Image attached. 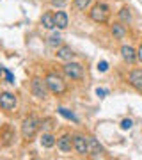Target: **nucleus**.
Returning a JSON list of instances; mask_svg holds the SVG:
<instances>
[{
  "mask_svg": "<svg viewBox=\"0 0 142 160\" xmlns=\"http://www.w3.org/2000/svg\"><path fill=\"white\" fill-rule=\"evenodd\" d=\"M45 80H46V84H48V89H50L53 94H64V92L68 91L66 82H64L57 73H50Z\"/></svg>",
  "mask_w": 142,
  "mask_h": 160,
  "instance_id": "obj_1",
  "label": "nucleus"
},
{
  "mask_svg": "<svg viewBox=\"0 0 142 160\" xmlns=\"http://www.w3.org/2000/svg\"><path fill=\"white\" fill-rule=\"evenodd\" d=\"M39 121L36 119V118H27V119H23V125H22V135H23V139H32L37 133V130H39Z\"/></svg>",
  "mask_w": 142,
  "mask_h": 160,
  "instance_id": "obj_2",
  "label": "nucleus"
},
{
  "mask_svg": "<svg viewBox=\"0 0 142 160\" xmlns=\"http://www.w3.org/2000/svg\"><path fill=\"white\" fill-rule=\"evenodd\" d=\"M30 89H32V94L36 98H39V100H45L48 96V84H46V80H41L39 77H34L32 82H30Z\"/></svg>",
  "mask_w": 142,
  "mask_h": 160,
  "instance_id": "obj_3",
  "label": "nucleus"
},
{
  "mask_svg": "<svg viewBox=\"0 0 142 160\" xmlns=\"http://www.w3.org/2000/svg\"><path fill=\"white\" fill-rule=\"evenodd\" d=\"M108 16H110V11H108V6H105V4H96L91 9V18L96 23H105Z\"/></svg>",
  "mask_w": 142,
  "mask_h": 160,
  "instance_id": "obj_4",
  "label": "nucleus"
},
{
  "mask_svg": "<svg viewBox=\"0 0 142 160\" xmlns=\"http://www.w3.org/2000/svg\"><path fill=\"white\" fill-rule=\"evenodd\" d=\"M64 73H66V77H69V78L80 80L82 77H84V68H82V64L71 62V61H69V62L64 66Z\"/></svg>",
  "mask_w": 142,
  "mask_h": 160,
  "instance_id": "obj_5",
  "label": "nucleus"
},
{
  "mask_svg": "<svg viewBox=\"0 0 142 160\" xmlns=\"http://www.w3.org/2000/svg\"><path fill=\"white\" fill-rule=\"evenodd\" d=\"M16 96L11 92H2L0 94V109L2 110H14L16 109Z\"/></svg>",
  "mask_w": 142,
  "mask_h": 160,
  "instance_id": "obj_6",
  "label": "nucleus"
},
{
  "mask_svg": "<svg viewBox=\"0 0 142 160\" xmlns=\"http://www.w3.org/2000/svg\"><path fill=\"white\" fill-rule=\"evenodd\" d=\"M103 153V146L98 142L94 137H87V155L91 157H100Z\"/></svg>",
  "mask_w": 142,
  "mask_h": 160,
  "instance_id": "obj_7",
  "label": "nucleus"
},
{
  "mask_svg": "<svg viewBox=\"0 0 142 160\" xmlns=\"http://www.w3.org/2000/svg\"><path fill=\"white\" fill-rule=\"evenodd\" d=\"M130 84L135 87L139 92H142V69H133L130 73Z\"/></svg>",
  "mask_w": 142,
  "mask_h": 160,
  "instance_id": "obj_8",
  "label": "nucleus"
},
{
  "mask_svg": "<svg viewBox=\"0 0 142 160\" xmlns=\"http://www.w3.org/2000/svg\"><path fill=\"white\" fill-rule=\"evenodd\" d=\"M73 148L76 149L78 155H87V139L82 137V135H76L73 139Z\"/></svg>",
  "mask_w": 142,
  "mask_h": 160,
  "instance_id": "obj_9",
  "label": "nucleus"
},
{
  "mask_svg": "<svg viewBox=\"0 0 142 160\" xmlns=\"http://www.w3.org/2000/svg\"><path fill=\"white\" fill-rule=\"evenodd\" d=\"M57 148L61 149V151H64V153L71 151V148H73V141H71V137H69V135H62L61 139H57Z\"/></svg>",
  "mask_w": 142,
  "mask_h": 160,
  "instance_id": "obj_10",
  "label": "nucleus"
},
{
  "mask_svg": "<svg viewBox=\"0 0 142 160\" xmlns=\"http://www.w3.org/2000/svg\"><path fill=\"white\" fill-rule=\"evenodd\" d=\"M53 18H55L57 29H66V27H68V14L64 11H57L55 14H53Z\"/></svg>",
  "mask_w": 142,
  "mask_h": 160,
  "instance_id": "obj_11",
  "label": "nucleus"
},
{
  "mask_svg": "<svg viewBox=\"0 0 142 160\" xmlns=\"http://www.w3.org/2000/svg\"><path fill=\"white\" fill-rule=\"evenodd\" d=\"M121 53H123V59H125L126 62H130V64L135 62V59H137V52L133 50L131 46H123V48H121Z\"/></svg>",
  "mask_w": 142,
  "mask_h": 160,
  "instance_id": "obj_12",
  "label": "nucleus"
},
{
  "mask_svg": "<svg viewBox=\"0 0 142 160\" xmlns=\"http://www.w3.org/2000/svg\"><path fill=\"white\" fill-rule=\"evenodd\" d=\"M57 57L64 59V61H71L75 57V52L69 48V46H59L57 48Z\"/></svg>",
  "mask_w": 142,
  "mask_h": 160,
  "instance_id": "obj_13",
  "label": "nucleus"
},
{
  "mask_svg": "<svg viewBox=\"0 0 142 160\" xmlns=\"http://www.w3.org/2000/svg\"><path fill=\"white\" fill-rule=\"evenodd\" d=\"M41 23H43L45 29H53V27H55V18H53L51 12H45L43 18H41Z\"/></svg>",
  "mask_w": 142,
  "mask_h": 160,
  "instance_id": "obj_14",
  "label": "nucleus"
},
{
  "mask_svg": "<svg viewBox=\"0 0 142 160\" xmlns=\"http://www.w3.org/2000/svg\"><path fill=\"white\" fill-rule=\"evenodd\" d=\"M112 34H114V38H117V39H125L126 29L121 25V23H114L112 25Z\"/></svg>",
  "mask_w": 142,
  "mask_h": 160,
  "instance_id": "obj_15",
  "label": "nucleus"
},
{
  "mask_svg": "<svg viewBox=\"0 0 142 160\" xmlns=\"http://www.w3.org/2000/svg\"><path fill=\"white\" fill-rule=\"evenodd\" d=\"M41 144H43L45 148H51V146H55L57 144V141H55V137H53L51 133H45L43 139H41Z\"/></svg>",
  "mask_w": 142,
  "mask_h": 160,
  "instance_id": "obj_16",
  "label": "nucleus"
},
{
  "mask_svg": "<svg viewBox=\"0 0 142 160\" xmlns=\"http://www.w3.org/2000/svg\"><path fill=\"white\" fill-rule=\"evenodd\" d=\"M48 45L53 46V48H59V46H62V38L59 34H51L50 38H48Z\"/></svg>",
  "mask_w": 142,
  "mask_h": 160,
  "instance_id": "obj_17",
  "label": "nucleus"
},
{
  "mask_svg": "<svg viewBox=\"0 0 142 160\" xmlns=\"http://www.w3.org/2000/svg\"><path fill=\"white\" fill-rule=\"evenodd\" d=\"M59 114L64 116L66 119H71V121H75V123H78V118H76V116H75L73 112H69L68 109H64V107H61V109H59Z\"/></svg>",
  "mask_w": 142,
  "mask_h": 160,
  "instance_id": "obj_18",
  "label": "nucleus"
},
{
  "mask_svg": "<svg viewBox=\"0 0 142 160\" xmlns=\"http://www.w3.org/2000/svg\"><path fill=\"white\" fill-rule=\"evenodd\" d=\"M119 18L123 20V22L130 23V22H131V12H130V9H128V7H123V9L119 11Z\"/></svg>",
  "mask_w": 142,
  "mask_h": 160,
  "instance_id": "obj_19",
  "label": "nucleus"
},
{
  "mask_svg": "<svg viewBox=\"0 0 142 160\" xmlns=\"http://www.w3.org/2000/svg\"><path fill=\"white\" fill-rule=\"evenodd\" d=\"M89 2H91V0H75V7H78V9H85V7L89 6Z\"/></svg>",
  "mask_w": 142,
  "mask_h": 160,
  "instance_id": "obj_20",
  "label": "nucleus"
},
{
  "mask_svg": "<svg viewBox=\"0 0 142 160\" xmlns=\"http://www.w3.org/2000/svg\"><path fill=\"white\" fill-rule=\"evenodd\" d=\"M2 73L6 75V78H7V82H9V84H14V77H12V73L9 71V69H7V68H2Z\"/></svg>",
  "mask_w": 142,
  "mask_h": 160,
  "instance_id": "obj_21",
  "label": "nucleus"
},
{
  "mask_svg": "<svg viewBox=\"0 0 142 160\" xmlns=\"http://www.w3.org/2000/svg\"><path fill=\"white\" fill-rule=\"evenodd\" d=\"M107 69H108V62H107V61H100V62H98V71L105 73Z\"/></svg>",
  "mask_w": 142,
  "mask_h": 160,
  "instance_id": "obj_22",
  "label": "nucleus"
},
{
  "mask_svg": "<svg viewBox=\"0 0 142 160\" xmlns=\"http://www.w3.org/2000/svg\"><path fill=\"white\" fill-rule=\"evenodd\" d=\"M131 125H133V123H131V119H123V123H121V128H123V130H130Z\"/></svg>",
  "mask_w": 142,
  "mask_h": 160,
  "instance_id": "obj_23",
  "label": "nucleus"
},
{
  "mask_svg": "<svg viewBox=\"0 0 142 160\" xmlns=\"http://www.w3.org/2000/svg\"><path fill=\"white\" fill-rule=\"evenodd\" d=\"M96 94H98L100 98H105V96L108 94V91H107V89H100V87H98V89H96Z\"/></svg>",
  "mask_w": 142,
  "mask_h": 160,
  "instance_id": "obj_24",
  "label": "nucleus"
},
{
  "mask_svg": "<svg viewBox=\"0 0 142 160\" xmlns=\"http://www.w3.org/2000/svg\"><path fill=\"white\" fill-rule=\"evenodd\" d=\"M51 4L57 6V7H64L66 6V0H51Z\"/></svg>",
  "mask_w": 142,
  "mask_h": 160,
  "instance_id": "obj_25",
  "label": "nucleus"
},
{
  "mask_svg": "<svg viewBox=\"0 0 142 160\" xmlns=\"http://www.w3.org/2000/svg\"><path fill=\"white\" fill-rule=\"evenodd\" d=\"M50 123H51L50 119H45L43 123H41V125H43V128H46V130H50V128H51V125H50Z\"/></svg>",
  "mask_w": 142,
  "mask_h": 160,
  "instance_id": "obj_26",
  "label": "nucleus"
},
{
  "mask_svg": "<svg viewBox=\"0 0 142 160\" xmlns=\"http://www.w3.org/2000/svg\"><path fill=\"white\" fill-rule=\"evenodd\" d=\"M137 59L142 61V45H140V48H139V52H137Z\"/></svg>",
  "mask_w": 142,
  "mask_h": 160,
  "instance_id": "obj_27",
  "label": "nucleus"
},
{
  "mask_svg": "<svg viewBox=\"0 0 142 160\" xmlns=\"http://www.w3.org/2000/svg\"><path fill=\"white\" fill-rule=\"evenodd\" d=\"M0 73H2V66H0Z\"/></svg>",
  "mask_w": 142,
  "mask_h": 160,
  "instance_id": "obj_28",
  "label": "nucleus"
}]
</instances>
